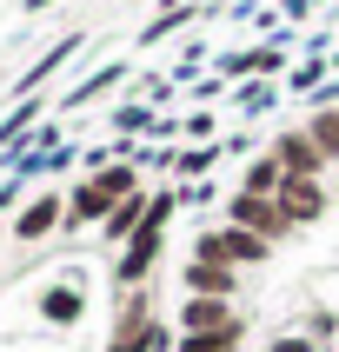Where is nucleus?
<instances>
[{
    "instance_id": "nucleus-1",
    "label": "nucleus",
    "mask_w": 339,
    "mask_h": 352,
    "mask_svg": "<svg viewBox=\"0 0 339 352\" xmlns=\"http://www.w3.org/2000/svg\"><path fill=\"white\" fill-rule=\"evenodd\" d=\"M127 193H133V173H127V166H113V173L87 179V186L74 193V219H100L113 199H127Z\"/></svg>"
},
{
    "instance_id": "nucleus-2",
    "label": "nucleus",
    "mask_w": 339,
    "mask_h": 352,
    "mask_svg": "<svg viewBox=\"0 0 339 352\" xmlns=\"http://www.w3.org/2000/svg\"><path fill=\"white\" fill-rule=\"evenodd\" d=\"M233 219L246 226V233H259V239H266V233H286V226H293L279 199H259V193H239V199H233Z\"/></svg>"
},
{
    "instance_id": "nucleus-3",
    "label": "nucleus",
    "mask_w": 339,
    "mask_h": 352,
    "mask_svg": "<svg viewBox=\"0 0 339 352\" xmlns=\"http://www.w3.org/2000/svg\"><path fill=\"white\" fill-rule=\"evenodd\" d=\"M273 160L286 166V179H313L319 166H326V153H319V140H313V133H286V140L273 146Z\"/></svg>"
},
{
    "instance_id": "nucleus-4",
    "label": "nucleus",
    "mask_w": 339,
    "mask_h": 352,
    "mask_svg": "<svg viewBox=\"0 0 339 352\" xmlns=\"http://www.w3.org/2000/svg\"><path fill=\"white\" fill-rule=\"evenodd\" d=\"M199 259H266V239L246 233V226L239 233H206L199 239Z\"/></svg>"
},
{
    "instance_id": "nucleus-5",
    "label": "nucleus",
    "mask_w": 339,
    "mask_h": 352,
    "mask_svg": "<svg viewBox=\"0 0 339 352\" xmlns=\"http://www.w3.org/2000/svg\"><path fill=\"white\" fill-rule=\"evenodd\" d=\"M160 326L146 313H140V306H127V313H120V333H113V352H160Z\"/></svg>"
},
{
    "instance_id": "nucleus-6",
    "label": "nucleus",
    "mask_w": 339,
    "mask_h": 352,
    "mask_svg": "<svg viewBox=\"0 0 339 352\" xmlns=\"http://www.w3.org/2000/svg\"><path fill=\"white\" fill-rule=\"evenodd\" d=\"M279 206H286V219H319L326 213V193H319V179H286Z\"/></svg>"
},
{
    "instance_id": "nucleus-7",
    "label": "nucleus",
    "mask_w": 339,
    "mask_h": 352,
    "mask_svg": "<svg viewBox=\"0 0 339 352\" xmlns=\"http://www.w3.org/2000/svg\"><path fill=\"white\" fill-rule=\"evenodd\" d=\"M179 319H186V333H226V326H233V313H226V306H219V299H186V313H179Z\"/></svg>"
},
{
    "instance_id": "nucleus-8",
    "label": "nucleus",
    "mask_w": 339,
    "mask_h": 352,
    "mask_svg": "<svg viewBox=\"0 0 339 352\" xmlns=\"http://www.w3.org/2000/svg\"><path fill=\"white\" fill-rule=\"evenodd\" d=\"M186 279H193V293H206V299H219L226 286H233L226 259H199V253H193V266H186Z\"/></svg>"
},
{
    "instance_id": "nucleus-9",
    "label": "nucleus",
    "mask_w": 339,
    "mask_h": 352,
    "mask_svg": "<svg viewBox=\"0 0 339 352\" xmlns=\"http://www.w3.org/2000/svg\"><path fill=\"white\" fill-rule=\"evenodd\" d=\"M54 219H60V199H34V206L20 213V226H14V233H20V239H40L47 226H54Z\"/></svg>"
},
{
    "instance_id": "nucleus-10",
    "label": "nucleus",
    "mask_w": 339,
    "mask_h": 352,
    "mask_svg": "<svg viewBox=\"0 0 339 352\" xmlns=\"http://www.w3.org/2000/svg\"><path fill=\"white\" fill-rule=\"evenodd\" d=\"M179 352H239V326H226V333H186Z\"/></svg>"
},
{
    "instance_id": "nucleus-11",
    "label": "nucleus",
    "mask_w": 339,
    "mask_h": 352,
    "mask_svg": "<svg viewBox=\"0 0 339 352\" xmlns=\"http://www.w3.org/2000/svg\"><path fill=\"white\" fill-rule=\"evenodd\" d=\"M306 133L319 140V153H326V160H339V107H326V113H319Z\"/></svg>"
},
{
    "instance_id": "nucleus-12",
    "label": "nucleus",
    "mask_w": 339,
    "mask_h": 352,
    "mask_svg": "<svg viewBox=\"0 0 339 352\" xmlns=\"http://www.w3.org/2000/svg\"><path fill=\"white\" fill-rule=\"evenodd\" d=\"M74 313H80V293H67V286H60V293H47V319H60V326H67Z\"/></svg>"
},
{
    "instance_id": "nucleus-13",
    "label": "nucleus",
    "mask_w": 339,
    "mask_h": 352,
    "mask_svg": "<svg viewBox=\"0 0 339 352\" xmlns=\"http://www.w3.org/2000/svg\"><path fill=\"white\" fill-rule=\"evenodd\" d=\"M133 219H140V199H127V206L107 219V233H133Z\"/></svg>"
},
{
    "instance_id": "nucleus-14",
    "label": "nucleus",
    "mask_w": 339,
    "mask_h": 352,
    "mask_svg": "<svg viewBox=\"0 0 339 352\" xmlns=\"http://www.w3.org/2000/svg\"><path fill=\"white\" fill-rule=\"evenodd\" d=\"M273 352H313V346H306V339H279Z\"/></svg>"
}]
</instances>
